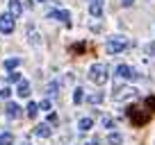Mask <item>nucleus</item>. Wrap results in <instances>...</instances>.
Here are the masks:
<instances>
[{"instance_id":"obj_1","label":"nucleus","mask_w":155,"mask_h":145,"mask_svg":"<svg viewBox=\"0 0 155 145\" xmlns=\"http://www.w3.org/2000/svg\"><path fill=\"white\" fill-rule=\"evenodd\" d=\"M89 79H91L94 84H98V86H103V84L110 79L107 66H105V63H94V66L89 68Z\"/></svg>"},{"instance_id":"obj_2","label":"nucleus","mask_w":155,"mask_h":145,"mask_svg":"<svg viewBox=\"0 0 155 145\" xmlns=\"http://www.w3.org/2000/svg\"><path fill=\"white\" fill-rule=\"evenodd\" d=\"M128 118L132 120V125H135V127H141V125H146V122H148L150 111H148V109H144V111H141V106H130V109H128Z\"/></svg>"},{"instance_id":"obj_3","label":"nucleus","mask_w":155,"mask_h":145,"mask_svg":"<svg viewBox=\"0 0 155 145\" xmlns=\"http://www.w3.org/2000/svg\"><path fill=\"white\" fill-rule=\"evenodd\" d=\"M126 48H128V39H123V36H114V39H110L105 43V50L110 54H119V52H123Z\"/></svg>"},{"instance_id":"obj_4","label":"nucleus","mask_w":155,"mask_h":145,"mask_svg":"<svg viewBox=\"0 0 155 145\" xmlns=\"http://www.w3.org/2000/svg\"><path fill=\"white\" fill-rule=\"evenodd\" d=\"M137 91L132 86H116L114 93H112V97H114L116 102H121V100H130V97H135Z\"/></svg>"},{"instance_id":"obj_5","label":"nucleus","mask_w":155,"mask_h":145,"mask_svg":"<svg viewBox=\"0 0 155 145\" xmlns=\"http://www.w3.org/2000/svg\"><path fill=\"white\" fill-rule=\"evenodd\" d=\"M116 77L119 79H137L139 75H137L135 68L126 66V63H119V66H116Z\"/></svg>"},{"instance_id":"obj_6","label":"nucleus","mask_w":155,"mask_h":145,"mask_svg":"<svg viewBox=\"0 0 155 145\" xmlns=\"http://www.w3.org/2000/svg\"><path fill=\"white\" fill-rule=\"evenodd\" d=\"M0 32L2 34H12L14 32V16L12 14H2L0 16Z\"/></svg>"},{"instance_id":"obj_7","label":"nucleus","mask_w":155,"mask_h":145,"mask_svg":"<svg viewBox=\"0 0 155 145\" xmlns=\"http://www.w3.org/2000/svg\"><path fill=\"white\" fill-rule=\"evenodd\" d=\"M48 18H57V20H62V23L71 25V14H68L66 9H53V11L48 14Z\"/></svg>"},{"instance_id":"obj_8","label":"nucleus","mask_w":155,"mask_h":145,"mask_svg":"<svg viewBox=\"0 0 155 145\" xmlns=\"http://www.w3.org/2000/svg\"><path fill=\"white\" fill-rule=\"evenodd\" d=\"M5 111H7V118H12V120H18L21 118V106L16 104V102H9V104L5 106Z\"/></svg>"},{"instance_id":"obj_9","label":"nucleus","mask_w":155,"mask_h":145,"mask_svg":"<svg viewBox=\"0 0 155 145\" xmlns=\"http://www.w3.org/2000/svg\"><path fill=\"white\" fill-rule=\"evenodd\" d=\"M50 131H53V129H50L48 122H44V125H37V127H34V136H41V138H48Z\"/></svg>"},{"instance_id":"obj_10","label":"nucleus","mask_w":155,"mask_h":145,"mask_svg":"<svg viewBox=\"0 0 155 145\" xmlns=\"http://www.w3.org/2000/svg\"><path fill=\"white\" fill-rule=\"evenodd\" d=\"M21 11H23V5H21V0H9V14L14 16H21Z\"/></svg>"},{"instance_id":"obj_11","label":"nucleus","mask_w":155,"mask_h":145,"mask_svg":"<svg viewBox=\"0 0 155 145\" xmlns=\"http://www.w3.org/2000/svg\"><path fill=\"white\" fill-rule=\"evenodd\" d=\"M89 14L96 16V18H98V16H103V5H101V0H94L91 5H89Z\"/></svg>"},{"instance_id":"obj_12","label":"nucleus","mask_w":155,"mask_h":145,"mask_svg":"<svg viewBox=\"0 0 155 145\" xmlns=\"http://www.w3.org/2000/svg\"><path fill=\"white\" fill-rule=\"evenodd\" d=\"M16 93H18L21 97H28V95H30V84H28V82H18V88H16Z\"/></svg>"},{"instance_id":"obj_13","label":"nucleus","mask_w":155,"mask_h":145,"mask_svg":"<svg viewBox=\"0 0 155 145\" xmlns=\"http://www.w3.org/2000/svg\"><path fill=\"white\" fill-rule=\"evenodd\" d=\"M107 143H110V145H121L123 143V136L116 134V131H112V134L107 136Z\"/></svg>"},{"instance_id":"obj_14","label":"nucleus","mask_w":155,"mask_h":145,"mask_svg":"<svg viewBox=\"0 0 155 145\" xmlns=\"http://www.w3.org/2000/svg\"><path fill=\"white\" fill-rule=\"evenodd\" d=\"M78 127H80L82 131H89V129L94 127V120H91V118H82V120L78 122Z\"/></svg>"},{"instance_id":"obj_15","label":"nucleus","mask_w":155,"mask_h":145,"mask_svg":"<svg viewBox=\"0 0 155 145\" xmlns=\"http://www.w3.org/2000/svg\"><path fill=\"white\" fill-rule=\"evenodd\" d=\"M0 145H14V136H12L9 131L0 134Z\"/></svg>"},{"instance_id":"obj_16","label":"nucleus","mask_w":155,"mask_h":145,"mask_svg":"<svg viewBox=\"0 0 155 145\" xmlns=\"http://www.w3.org/2000/svg\"><path fill=\"white\" fill-rule=\"evenodd\" d=\"M87 102L89 104H98V102H103V93H91V95H87Z\"/></svg>"},{"instance_id":"obj_17","label":"nucleus","mask_w":155,"mask_h":145,"mask_svg":"<svg viewBox=\"0 0 155 145\" xmlns=\"http://www.w3.org/2000/svg\"><path fill=\"white\" fill-rule=\"evenodd\" d=\"M37 113H39V104H34V102H30V104H28V116H30V118H34V116H37Z\"/></svg>"},{"instance_id":"obj_18","label":"nucleus","mask_w":155,"mask_h":145,"mask_svg":"<svg viewBox=\"0 0 155 145\" xmlns=\"http://www.w3.org/2000/svg\"><path fill=\"white\" fill-rule=\"evenodd\" d=\"M82 100H84V93H82V88H75V93H73V102H75V104H80Z\"/></svg>"},{"instance_id":"obj_19","label":"nucleus","mask_w":155,"mask_h":145,"mask_svg":"<svg viewBox=\"0 0 155 145\" xmlns=\"http://www.w3.org/2000/svg\"><path fill=\"white\" fill-rule=\"evenodd\" d=\"M18 63H21V59H7V61H5V68H7V70H14Z\"/></svg>"},{"instance_id":"obj_20","label":"nucleus","mask_w":155,"mask_h":145,"mask_svg":"<svg viewBox=\"0 0 155 145\" xmlns=\"http://www.w3.org/2000/svg\"><path fill=\"white\" fill-rule=\"evenodd\" d=\"M57 88H59L57 82H50L48 84V95H57Z\"/></svg>"},{"instance_id":"obj_21","label":"nucleus","mask_w":155,"mask_h":145,"mask_svg":"<svg viewBox=\"0 0 155 145\" xmlns=\"http://www.w3.org/2000/svg\"><path fill=\"white\" fill-rule=\"evenodd\" d=\"M146 109H148L150 113L155 111V97H146Z\"/></svg>"},{"instance_id":"obj_22","label":"nucleus","mask_w":155,"mask_h":145,"mask_svg":"<svg viewBox=\"0 0 155 145\" xmlns=\"http://www.w3.org/2000/svg\"><path fill=\"white\" fill-rule=\"evenodd\" d=\"M103 127H105V129H112V127H114V120H112L110 116H105L103 118Z\"/></svg>"},{"instance_id":"obj_23","label":"nucleus","mask_w":155,"mask_h":145,"mask_svg":"<svg viewBox=\"0 0 155 145\" xmlns=\"http://www.w3.org/2000/svg\"><path fill=\"white\" fill-rule=\"evenodd\" d=\"M7 79H9V82H21V75H18V72H9Z\"/></svg>"},{"instance_id":"obj_24","label":"nucleus","mask_w":155,"mask_h":145,"mask_svg":"<svg viewBox=\"0 0 155 145\" xmlns=\"http://www.w3.org/2000/svg\"><path fill=\"white\" fill-rule=\"evenodd\" d=\"M71 52H84V43H75L71 48Z\"/></svg>"},{"instance_id":"obj_25","label":"nucleus","mask_w":155,"mask_h":145,"mask_svg":"<svg viewBox=\"0 0 155 145\" xmlns=\"http://www.w3.org/2000/svg\"><path fill=\"white\" fill-rule=\"evenodd\" d=\"M144 50H146V54H150V57H153V54H155V43H148Z\"/></svg>"},{"instance_id":"obj_26","label":"nucleus","mask_w":155,"mask_h":145,"mask_svg":"<svg viewBox=\"0 0 155 145\" xmlns=\"http://www.w3.org/2000/svg\"><path fill=\"white\" fill-rule=\"evenodd\" d=\"M39 109H44V111H50V100H44L39 104Z\"/></svg>"},{"instance_id":"obj_27","label":"nucleus","mask_w":155,"mask_h":145,"mask_svg":"<svg viewBox=\"0 0 155 145\" xmlns=\"http://www.w3.org/2000/svg\"><path fill=\"white\" fill-rule=\"evenodd\" d=\"M9 95H12V91H9V88H2V91H0V97H2V100H7Z\"/></svg>"},{"instance_id":"obj_28","label":"nucleus","mask_w":155,"mask_h":145,"mask_svg":"<svg viewBox=\"0 0 155 145\" xmlns=\"http://www.w3.org/2000/svg\"><path fill=\"white\" fill-rule=\"evenodd\" d=\"M30 41L37 45V43H39V34H37V32H32V34H30Z\"/></svg>"},{"instance_id":"obj_29","label":"nucleus","mask_w":155,"mask_h":145,"mask_svg":"<svg viewBox=\"0 0 155 145\" xmlns=\"http://www.w3.org/2000/svg\"><path fill=\"white\" fill-rule=\"evenodd\" d=\"M50 122H53V125L57 122V116H55V113H50V116H48V125H50Z\"/></svg>"},{"instance_id":"obj_30","label":"nucleus","mask_w":155,"mask_h":145,"mask_svg":"<svg viewBox=\"0 0 155 145\" xmlns=\"http://www.w3.org/2000/svg\"><path fill=\"white\" fill-rule=\"evenodd\" d=\"M132 2H135V0H121V5H123V7H130Z\"/></svg>"},{"instance_id":"obj_31","label":"nucleus","mask_w":155,"mask_h":145,"mask_svg":"<svg viewBox=\"0 0 155 145\" xmlns=\"http://www.w3.org/2000/svg\"><path fill=\"white\" fill-rule=\"evenodd\" d=\"M39 2H46V0H39Z\"/></svg>"},{"instance_id":"obj_32","label":"nucleus","mask_w":155,"mask_h":145,"mask_svg":"<svg viewBox=\"0 0 155 145\" xmlns=\"http://www.w3.org/2000/svg\"><path fill=\"white\" fill-rule=\"evenodd\" d=\"M91 2H94V0H91Z\"/></svg>"}]
</instances>
